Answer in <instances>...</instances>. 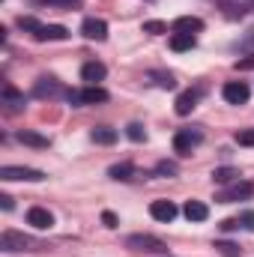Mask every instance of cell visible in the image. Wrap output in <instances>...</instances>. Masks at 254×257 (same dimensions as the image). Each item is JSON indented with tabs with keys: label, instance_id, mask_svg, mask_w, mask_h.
I'll return each instance as SVG.
<instances>
[{
	"label": "cell",
	"instance_id": "1",
	"mask_svg": "<svg viewBox=\"0 0 254 257\" xmlns=\"http://www.w3.org/2000/svg\"><path fill=\"white\" fill-rule=\"evenodd\" d=\"M0 248L6 251V254H15V251H33V248H42L33 236H27V233H18V230H3V236H0Z\"/></svg>",
	"mask_w": 254,
	"mask_h": 257
},
{
	"label": "cell",
	"instance_id": "2",
	"mask_svg": "<svg viewBox=\"0 0 254 257\" xmlns=\"http://www.w3.org/2000/svg\"><path fill=\"white\" fill-rule=\"evenodd\" d=\"M126 248H132V251H150V254H165L168 251V245L159 236H153V233H132V236H126Z\"/></svg>",
	"mask_w": 254,
	"mask_h": 257
},
{
	"label": "cell",
	"instance_id": "3",
	"mask_svg": "<svg viewBox=\"0 0 254 257\" xmlns=\"http://www.w3.org/2000/svg\"><path fill=\"white\" fill-rule=\"evenodd\" d=\"M69 87H63L57 78H39L36 87H33V96L36 99H69Z\"/></svg>",
	"mask_w": 254,
	"mask_h": 257
},
{
	"label": "cell",
	"instance_id": "4",
	"mask_svg": "<svg viewBox=\"0 0 254 257\" xmlns=\"http://www.w3.org/2000/svg\"><path fill=\"white\" fill-rule=\"evenodd\" d=\"M200 141H203V132L200 128H180L174 135V150L180 156H191V150L200 147Z\"/></svg>",
	"mask_w": 254,
	"mask_h": 257
},
{
	"label": "cell",
	"instance_id": "5",
	"mask_svg": "<svg viewBox=\"0 0 254 257\" xmlns=\"http://www.w3.org/2000/svg\"><path fill=\"white\" fill-rule=\"evenodd\" d=\"M0 180H6V183H12V180H21V183H42L45 174L36 171V168H15V165H6V168L0 171Z\"/></svg>",
	"mask_w": 254,
	"mask_h": 257
},
{
	"label": "cell",
	"instance_id": "6",
	"mask_svg": "<svg viewBox=\"0 0 254 257\" xmlns=\"http://www.w3.org/2000/svg\"><path fill=\"white\" fill-rule=\"evenodd\" d=\"M69 102H72V105H99V102H108V90H102V87L72 90V93H69Z\"/></svg>",
	"mask_w": 254,
	"mask_h": 257
},
{
	"label": "cell",
	"instance_id": "7",
	"mask_svg": "<svg viewBox=\"0 0 254 257\" xmlns=\"http://www.w3.org/2000/svg\"><path fill=\"white\" fill-rule=\"evenodd\" d=\"M81 33H84V39H90V42H105V39H108V24H105L102 18H84Z\"/></svg>",
	"mask_w": 254,
	"mask_h": 257
},
{
	"label": "cell",
	"instance_id": "8",
	"mask_svg": "<svg viewBox=\"0 0 254 257\" xmlns=\"http://www.w3.org/2000/svg\"><path fill=\"white\" fill-rule=\"evenodd\" d=\"M221 96H224V102H230V105H242V102H248L251 90H248V84H242V81H227L224 90H221Z\"/></svg>",
	"mask_w": 254,
	"mask_h": 257
},
{
	"label": "cell",
	"instance_id": "9",
	"mask_svg": "<svg viewBox=\"0 0 254 257\" xmlns=\"http://www.w3.org/2000/svg\"><path fill=\"white\" fill-rule=\"evenodd\" d=\"M251 194H254V186L242 180V183H233L230 189H224V192L218 194L215 200H221V203H233V200H248Z\"/></svg>",
	"mask_w": 254,
	"mask_h": 257
},
{
	"label": "cell",
	"instance_id": "10",
	"mask_svg": "<svg viewBox=\"0 0 254 257\" xmlns=\"http://www.w3.org/2000/svg\"><path fill=\"white\" fill-rule=\"evenodd\" d=\"M150 215H153L156 221L171 224V221L177 218V203H174V200H153V203H150Z\"/></svg>",
	"mask_w": 254,
	"mask_h": 257
},
{
	"label": "cell",
	"instance_id": "11",
	"mask_svg": "<svg viewBox=\"0 0 254 257\" xmlns=\"http://www.w3.org/2000/svg\"><path fill=\"white\" fill-rule=\"evenodd\" d=\"M27 224H33L36 230H51V227H54V215H51L45 206H30V212H27Z\"/></svg>",
	"mask_w": 254,
	"mask_h": 257
},
{
	"label": "cell",
	"instance_id": "12",
	"mask_svg": "<svg viewBox=\"0 0 254 257\" xmlns=\"http://www.w3.org/2000/svg\"><path fill=\"white\" fill-rule=\"evenodd\" d=\"M105 75H108V69L99 60H90L81 66V81H87V87H99V81H105Z\"/></svg>",
	"mask_w": 254,
	"mask_h": 257
},
{
	"label": "cell",
	"instance_id": "13",
	"mask_svg": "<svg viewBox=\"0 0 254 257\" xmlns=\"http://www.w3.org/2000/svg\"><path fill=\"white\" fill-rule=\"evenodd\" d=\"M39 42H45V39H54V42H63L69 39V30H66L63 24H39V30L33 33Z\"/></svg>",
	"mask_w": 254,
	"mask_h": 257
},
{
	"label": "cell",
	"instance_id": "14",
	"mask_svg": "<svg viewBox=\"0 0 254 257\" xmlns=\"http://www.w3.org/2000/svg\"><path fill=\"white\" fill-rule=\"evenodd\" d=\"M197 99H200V90H186V93H180V96H177V105H174L177 114H180V117H189L191 111L197 108Z\"/></svg>",
	"mask_w": 254,
	"mask_h": 257
},
{
	"label": "cell",
	"instance_id": "15",
	"mask_svg": "<svg viewBox=\"0 0 254 257\" xmlns=\"http://www.w3.org/2000/svg\"><path fill=\"white\" fill-rule=\"evenodd\" d=\"M183 212H186L189 221H206V218H209V206H206L203 200H186Z\"/></svg>",
	"mask_w": 254,
	"mask_h": 257
},
{
	"label": "cell",
	"instance_id": "16",
	"mask_svg": "<svg viewBox=\"0 0 254 257\" xmlns=\"http://www.w3.org/2000/svg\"><path fill=\"white\" fill-rule=\"evenodd\" d=\"M203 30V21L200 18H194V15H183V18H177L174 21V33H200Z\"/></svg>",
	"mask_w": 254,
	"mask_h": 257
},
{
	"label": "cell",
	"instance_id": "17",
	"mask_svg": "<svg viewBox=\"0 0 254 257\" xmlns=\"http://www.w3.org/2000/svg\"><path fill=\"white\" fill-rule=\"evenodd\" d=\"M3 102H6V108H9V114H18V111H24V96L15 90V87H3Z\"/></svg>",
	"mask_w": 254,
	"mask_h": 257
},
{
	"label": "cell",
	"instance_id": "18",
	"mask_svg": "<svg viewBox=\"0 0 254 257\" xmlns=\"http://www.w3.org/2000/svg\"><path fill=\"white\" fill-rule=\"evenodd\" d=\"M15 138H18L21 144H27V147H36V150H45V147H48V138L39 135V132H27V128H21Z\"/></svg>",
	"mask_w": 254,
	"mask_h": 257
},
{
	"label": "cell",
	"instance_id": "19",
	"mask_svg": "<svg viewBox=\"0 0 254 257\" xmlns=\"http://www.w3.org/2000/svg\"><path fill=\"white\" fill-rule=\"evenodd\" d=\"M194 42H197V39H194L191 33H174V36H171V48H174V51H191Z\"/></svg>",
	"mask_w": 254,
	"mask_h": 257
},
{
	"label": "cell",
	"instance_id": "20",
	"mask_svg": "<svg viewBox=\"0 0 254 257\" xmlns=\"http://www.w3.org/2000/svg\"><path fill=\"white\" fill-rule=\"evenodd\" d=\"M93 141L96 144H114L117 141V128H108V126H99V128H93Z\"/></svg>",
	"mask_w": 254,
	"mask_h": 257
},
{
	"label": "cell",
	"instance_id": "21",
	"mask_svg": "<svg viewBox=\"0 0 254 257\" xmlns=\"http://www.w3.org/2000/svg\"><path fill=\"white\" fill-rule=\"evenodd\" d=\"M132 174H135V165H132V162L114 165V168L108 171V177H111V180H132Z\"/></svg>",
	"mask_w": 254,
	"mask_h": 257
},
{
	"label": "cell",
	"instance_id": "22",
	"mask_svg": "<svg viewBox=\"0 0 254 257\" xmlns=\"http://www.w3.org/2000/svg\"><path fill=\"white\" fill-rule=\"evenodd\" d=\"M150 78H156V84L165 87V90H174V87H177V78H174L171 72H150Z\"/></svg>",
	"mask_w": 254,
	"mask_h": 257
},
{
	"label": "cell",
	"instance_id": "23",
	"mask_svg": "<svg viewBox=\"0 0 254 257\" xmlns=\"http://www.w3.org/2000/svg\"><path fill=\"white\" fill-rule=\"evenodd\" d=\"M236 177H239L236 168H215V171H212V180H215V183H230V180H236Z\"/></svg>",
	"mask_w": 254,
	"mask_h": 257
},
{
	"label": "cell",
	"instance_id": "24",
	"mask_svg": "<svg viewBox=\"0 0 254 257\" xmlns=\"http://www.w3.org/2000/svg\"><path fill=\"white\" fill-rule=\"evenodd\" d=\"M126 135L132 138V141H135V144H141V141H147V132H144V126H141V123H129Z\"/></svg>",
	"mask_w": 254,
	"mask_h": 257
},
{
	"label": "cell",
	"instance_id": "25",
	"mask_svg": "<svg viewBox=\"0 0 254 257\" xmlns=\"http://www.w3.org/2000/svg\"><path fill=\"white\" fill-rule=\"evenodd\" d=\"M215 248L224 257H239V245H233V242H215Z\"/></svg>",
	"mask_w": 254,
	"mask_h": 257
},
{
	"label": "cell",
	"instance_id": "26",
	"mask_svg": "<svg viewBox=\"0 0 254 257\" xmlns=\"http://www.w3.org/2000/svg\"><path fill=\"white\" fill-rule=\"evenodd\" d=\"M236 144H242V147H254V128H242V132H236Z\"/></svg>",
	"mask_w": 254,
	"mask_h": 257
},
{
	"label": "cell",
	"instance_id": "27",
	"mask_svg": "<svg viewBox=\"0 0 254 257\" xmlns=\"http://www.w3.org/2000/svg\"><path fill=\"white\" fill-rule=\"evenodd\" d=\"M165 30H168L165 21H147L144 24V33H165Z\"/></svg>",
	"mask_w": 254,
	"mask_h": 257
},
{
	"label": "cell",
	"instance_id": "28",
	"mask_svg": "<svg viewBox=\"0 0 254 257\" xmlns=\"http://www.w3.org/2000/svg\"><path fill=\"white\" fill-rule=\"evenodd\" d=\"M159 174H168V177H174L177 174V165L174 162H159V168H156Z\"/></svg>",
	"mask_w": 254,
	"mask_h": 257
},
{
	"label": "cell",
	"instance_id": "29",
	"mask_svg": "<svg viewBox=\"0 0 254 257\" xmlns=\"http://www.w3.org/2000/svg\"><path fill=\"white\" fill-rule=\"evenodd\" d=\"M236 69H239V72H245V69H254V54H251V57H245V60H236Z\"/></svg>",
	"mask_w": 254,
	"mask_h": 257
},
{
	"label": "cell",
	"instance_id": "30",
	"mask_svg": "<svg viewBox=\"0 0 254 257\" xmlns=\"http://www.w3.org/2000/svg\"><path fill=\"white\" fill-rule=\"evenodd\" d=\"M102 221H105V227H117V215L114 212H102Z\"/></svg>",
	"mask_w": 254,
	"mask_h": 257
},
{
	"label": "cell",
	"instance_id": "31",
	"mask_svg": "<svg viewBox=\"0 0 254 257\" xmlns=\"http://www.w3.org/2000/svg\"><path fill=\"white\" fill-rule=\"evenodd\" d=\"M236 227H242L239 218H227V221H221V230H236Z\"/></svg>",
	"mask_w": 254,
	"mask_h": 257
},
{
	"label": "cell",
	"instance_id": "32",
	"mask_svg": "<svg viewBox=\"0 0 254 257\" xmlns=\"http://www.w3.org/2000/svg\"><path fill=\"white\" fill-rule=\"evenodd\" d=\"M0 206H3V209H12V197H9V194H0Z\"/></svg>",
	"mask_w": 254,
	"mask_h": 257
},
{
	"label": "cell",
	"instance_id": "33",
	"mask_svg": "<svg viewBox=\"0 0 254 257\" xmlns=\"http://www.w3.org/2000/svg\"><path fill=\"white\" fill-rule=\"evenodd\" d=\"M251 230H254V224H251Z\"/></svg>",
	"mask_w": 254,
	"mask_h": 257
}]
</instances>
